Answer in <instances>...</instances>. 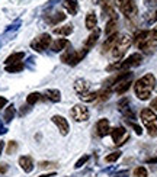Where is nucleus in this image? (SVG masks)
<instances>
[{
    "instance_id": "f257e3e1",
    "label": "nucleus",
    "mask_w": 157,
    "mask_h": 177,
    "mask_svg": "<svg viewBox=\"0 0 157 177\" xmlns=\"http://www.w3.org/2000/svg\"><path fill=\"white\" fill-rule=\"evenodd\" d=\"M154 87H156V77L151 73H149V74H144L135 81L134 93H135V96L140 100H149Z\"/></svg>"
},
{
    "instance_id": "f03ea898",
    "label": "nucleus",
    "mask_w": 157,
    "mask_h": 177,
    "mask_svg": "<svg viewBox=\"0 0 157 177\" xmlns=\"http://www.w3.org/2000/svg\"><path fill=\"white\" fill-rule=\"evenodd\" d=\"M141 61H143V55L135 52V54H131L128 58L124 60V61H118V63L108 65L106 70H108V71H125V70H128V68L140 65Z\"/></svg>"
},
{
    "instance_id": "7ed1b4c3",
    "label": "nucleus",
    "mask_w": 157,
    "mask_h": 177,
    "mask_svg": "<svg viewBox=\"0 0 157 177\" xmlns=\"http://www.w3.org/2000/svg\"><path fill=\"white\" fill-rule=\"evenodd\" d=\"M140 116L144 127L147 128V132H149L150 136H157V115L154 113V110L150 109V108L143 109Z\"/></svg>"
},
{
    "instance_id": "20e7f679",
    "label": "nucleus",
    "mask_w": 157,
    "mask_h": 177,
    "mask_svg": "<svg viewBox=\"0 0 157 177\" xmlns=\"http://www.w3.org/2000/svg\"><path fill=\"white\" fill-rule=\"evenodd\" d=\"M134 41L137 46L144 52H150L151 50H154V45H156V42L151 38V31H138L134 35Z\"/></svg>"
},
{
    "instance_id": "39448f33",
    "label": "nucleus",
    "mask_w": 157,
    "mask_h": 177,
    "mask_svg": "<svg viewBox=\"0 0 157 177\" xmlns=\"http://www.w3.org/2000/svg\"><path fill=\"white\" fill-rule=\"evenodd\" d=\"M131 44H132V38L130 36V35H127V34L119 35L116 44H115L114 48L110 50V54H112V57H114V58H116V60H121L124 57V54L128 51V48L131 46Z\"/></svg>"
},
{
    "instance_id": "423d86ee",
    "label": "nucleus",
    "mask_w": 157,
    "mask_h": 177,
    "mask_svg": "<svg viewBox=\"0 0 157 177\" xmlns=\"http://www.w3.org/2000/svg\"><path fill=\"white\" fill-rule=\"evenodd\" d=\"M86 54H87V51L85 50H80V51L66 50V52L61 55V61L64 64H68V65H77L86 57Z\"/></svg>"
},
{
    "instance_id": "0eeeda50",
    "label": "nucleus",
    "mask_w": 157,
    "mask_h": 177,
    "mask_svg": "<svg viewBox=\"0 0 157 177\" xmlns=\"http://www.w3.org/2000/svg\"><path fill=\"white\" fill-rule=\"evenodd\" d=\"M51 44H52L51 35L50 34H41L39 36H37V38L31 42V48L35 50L37 52H42V51L47 50L48 46H51Z\"/></svg>"
},
{
    "instance_id": "6e6552de",
    "label": "nucleus",
    "mask_w": 157,
    "mask_h": 177,
    "mask_svg": "<svg viewBox=\"0 0 157 177\" xmlns=\"http://www.w3.org/2000/svg\"><path fill=\"white\" fill-rule=\"evenodd\" d=\"M70 116L76 122H86L89 119L90 113H89V109L85 105H74L71 108V110H70Z\"/></svg>"
},
{
    "instance_id": "1a4fd4ad",
    "label": "nucleus",
    "mask_w": 157,
    "mask_h": 177,
    "mask_svg": "<svg viewBox=\"0 0 157 177\" xmlns=\"http://www.w3.org/2000/svg\"><path fill=\"white\" fill-rule=\"evenodd\" d=\"M110 136H112V141H114L115 145L119 147V145H122L125 141H128L130 134H128L127 129H125L124 127H116L110 131Z\"/></svg>"
},
{
    "instance_id": "9d476101",
    "label": "nucleus",
    "mask_w": 157,
    "mask_h": 177,
    "mask_svg": "<svg viewBox=\"0 0 157 177\" xmlns=\"http://www.w3.org/2000/svg\"><path fill=\"white\" fill-rule=\"evenodd\" d=\"M51 121L57 125V128H58V131L61 135H67L68 131H70V125H68L67 119L64 118V116H61V115H54L51 118Z\"/></svg>"
},
{
    "instance_id": "9b49d317",
    "label": "nucleus",
    "mask_w": 157,
    "mask_h": 177,
    "mask_svg": "<svg viewBox=\"0 0 157 177\" xmlns=\"http://www.w3.org/2000/svg\"><path fill=\"white\" fill-rule=\"evenodd\" d=\"M96 134L101 138H103V136L110 134V123L106 118H102L98 121V123H96Z\"/></svg>"
},
{
    "instance_id": "f8f14e48",
    "label": "nucleus",
    "mask_w": 157,
    "mask_h": 177,
    "mask_svg": "<svg viewBox=\"0 0 157 177\" xmlns=\"http://www.w3.org/2000/svg\"><path fill=\"white\" fill-rule=\"evenodd\" d=\"M99 36H101V31H99L98 28H96V29H95L93 32H92V34H90L89 36H87V39H86L85 42H83V50L89 52V51L95 46V44L98 42Z\"/></svg>"
},
{
    "instance_id": "ddd939ff",
    "label": "nucleus",
    "mask_w": 157,
    "mask_h": 177,
    "mask_svg": "<svg viewBox=\"0 0 157 177\" xmlns=\"http://www.w3.org/2000/svg\"><path fill=\"white\" fill-rule=\"evenodd\" d=\"M131 84H132V76L128 77V79H125V80H122V81H119L118 84H115L114 87L110 88V92H115L116 94H124V93L130 88V86Z\"/></svg>"
},
{
    "instance_id": "4468645a",
    "label": "nucleus",
    "mask_w": 157,
    "mask_h": 177,
    "mask_svg": "<svg viewBox=\"0 0 157 177\" xmlns=\"http://www.w3.org/2000/svg\"><path fill=\"white\" fill-rule=\"evenodd\" d=\"M19 165H21V169L25 171V173H31L32 170H34V160H32V157L29 155H22L19 158Z\"/></svg>"
},
{
    "instance_id": "2eb2a0df",
    "label": "nucleus",
    "mask_w": 157,
    "mask_h": 177,
    "mask_svg": "<svg viewBox=\"0 0 157 177\" xmlns=\"http://www.w3.org/2000/svg\"><path fill=\"white\" fill-rule=\"evenodd\" d=\"M99 3H101V7H102L105 15L110 16V19H116L114 6H112V0H99Z\"/></svg>"
},
{
    "instance_id": "dca6fc26",
    "label": "nucleus",
    "mask_w": 157,
    "mask_h": 177,
    "mask_svg": "<svg viewBox=\"0 0 157 177\" xmlns=\"http://www.w3.org/2000/svg\"><path fill=\"white\" fill-rule=\"evenodd\" d=\"M44 19L50 25H57V23H60V22H63L66 19V15L63 12H57V13H51V15H45Z\"/></svg>"
},
{
    "instance_id": "f3484780",
    "label": "nucleus",
    "mask_w": 157,
    "mask_h": 177,
    "mask_svg": "<svg viewBox=\"0 0 157 177\" xmlns=\"http://www.w3.org/2000/svg\"><path fill=\"white\" fill-rule=\"evenodd\" d=\"M44 97L50 102L58 103V102L61 100V93H60L58 88H48V90H45V93H44Z\"/></svg>"
},
{
    "instance_id": "a211bd4d",
    "label": "nucleus",
    "mask_w": 157,
    "mask_h": 177,
    "mask_svg": "<svg viewBox=\"0 0 157 177\" xmlns=\"http://www.w3.org/2000/svg\"><path fill=\"white\" fill-rule=\"evenodd\" d=\"M118 34H112L109 35L108 38H106V41L103 42L102 45V52H108V51H110L112 48H114V45L116 44V41H118Z\"/></svg>"
},
{
    "instance_id": "6ab92c4d",
    "label": "nucleus",
    "mask_w": 157,
    "mask_h": 177,
    "mask_svg": "<svg viewBox=\"0 0 157 177\" xmlns=\"http://www.w3.org/2000/svg\"><path fill=\"white\" fill-rule=\"evenodd\" d=\"M68 45H70V44H68L67 39H66V38H60V39H55L54 42L51 44V50L54 51V52H61V51L66 50Z\"/></svg>"
},
{
    "instance_id": "aec40b11",
    "label": "nucleus",
    "mask_w": 157,
    "mask_h": 177,
    "mask_svg": "<svg viewBox=\"0 0 157 177\" xmlns=\"http://www.w3.org/2000/svg\"><path fill=\"white\" fill-rule=\"evenodd\" d=\"M52 32H54V35H60V36H68L70 34H73V25L71 23H66L63 26L55 28Z\"/></svg>"
},
{
    "instance_id": "412c9836",
    "label": "nucleus",
    "mask_w": 157,
    "mask_h": 177,
    "mask_svg": "<svg viewBox=\"0 0 157 177\" xmlns=\"http://www.w3.org/2000/svg\"><path fill=\"white\" fill-rule=\"evenodd\" d=\"M63 6H64V9L67 10L68 15H76L77 10H79V3H77V0H64Z\"/></svg>"
},
{
    "instance_id": "4be33fe9",
    "label": "nucleus",
    "mask_w": 157,
    "mask_h": 177,
    "mask_svg": "<svg viewBox=\"0 0 157 177\" xmlns=\"http://www.w3.org/2000/svg\"><path fill=\"white\" fill-rule=\"evenodd\" d=\"M85 25L87 29H96V25H98V17H96V13L95 12H89L86 15V21Z\"/></svg>"
},
{
    "instance_id": "5701e85b",
    "label": "nucleus",
    "mask_w": 157,
    "mask_h": 177,
    "mask_svg": "<svg viewBox=\"0 0 157 177\" xmlns=\"http://www.w3.org/2000/svg\"><path fill=\"white\" fill-rule=\"evenodd\" d=\"M25 57V52H13L4 60V64L6 65H10V64H16V63H22V60Z\"/></svg>"
},
{
    "instance_id": "b1692460",
    "label": "nucleus",
    "mask_w": 157,
    "mask_h": 177,
    "mask_svg": "<svg viewBox=\"0 0 157 177\" xmlns=\"http://www.w3.org/2000/svg\"><path fill=\"white\" fill-rule=\"evenodd\" d=\"M89 86H90L89 81H86L85 79H79V80H76V83H74V90L80 94V93L89 92Z\"/></svg>"
},
{
    "instance_id": "393cba45",
    "label": "nucleus",
    "mask_w": 157,
    "mask_h": 177,
    "mask_svg": "<svg viewBox=\"0 0 157 177\" xmlns=\"http://www.w3.org/2000/svg\"><path fill=\"white\" fill-rule=\"evenodd\" d=\"M79 99L81 102H86V103H92V102L98 100V92H85L79 94Z\"/></svg>"
},
{
    "instance_id": "a878e982",
    "label": "nucleus",
    "mask_w": 157,
    "mask_h": 177,
    "mask_svg": "<svg viewBox=\"0 0 157 177\" xmlns=\"http://www.w3.org/2000/svg\"><path fill=\"white\" fill-rule=\"evenodd\" d=\"M44 99H45L44 94H41V93H38V92H34V93H31L29 96L26 97V105L32 106V105H35V103H38V102L44 100Z\"/></svg>"
},
{
    "instance_id": "bb28decb",
    "label": "nucleus",
    "mask_w": 157,
    "mask_h": 177,
    "mask_svg": "<svg viewBox=\"0 0 157 177\" xmlns=\"http://www.w3.org/2000/svg\"><path fill=\"white\" fill-rule=\"evenodd\" d=\"M15 115H16V109H15V106L13 105H9L7 108H6V110H4L3 113V119L4 122H12V119L15 118Z\"/></svg>"
},
{
    "instance_id": "cd10ccee",
    "label": "nucleus",
    "mask_w": 157,
    "mask_h": 177,
    "mask_svg": "<svg viewBox=\"0 0 157 177\" xmlns=\"http://www.w3.org/2000/svg\"><path fill=\"white\" fill-rule=\"evenodd\" d=\"M23 68H25L23 63H16V64H10V65H6V71H7V73H21Z\"/></svg>"
},
{
    "instance_id": "c85d7f7f",
    "label": "nucleus",
    "mask_w": 157,
    "mask_h": 177,
    "mask_svg": "<svg viewBox=\"0 0 157 177\" xmlns=\"http://www.w3.org/2000/svg\"><path fill=\"white\" fill-rule=\"evenodd\" d=\"M115 29H116V19H110L106 23V35L109 36V35L115 34Z\"/></svg>"
},
{
    "instance_id": "c756f323",
    "label": "nucleus",
    "mask_w": 157,
    "mask_h": 177,
    "mask_svg": "<svg viewBox=\"0 0 157 177\" xmlns=\"http://www.w3.org/2000/svg\"><path fill=\"white\" fill-rule=\"evenodd\" d=\"M121 154H122L121 151H114V152H110V154H108V155L105 157V161H106V163H115L116 160H119Z\"/></svg>"
},
{
    "instance_id": "7c9ffc66",
    "label": "nucleus",
    "mask_w": 157,
    "mask_h": 177,
    "mask_svg": "<svg viewBox=\"0 0 157 177\" xmlns=\"http://www.w3.org/2000/svg\"><path fill=\"white\" fill-rule=\"evenodd\" d=\"M134 177H147L149 176V171H147V169H145V167H143V165H141V167H137L135 170H134Z\"/></svg>"
},
{
    "instance_id": "2f4dec72",
    "label": "nucleus",
    "mask_w": 157,
    "mask_h": 177,
    "mask_svg": "<svg viewBox=\"0 0 157 177\" xmlns=\"http://www.w3.org/2000/svg\"><path fill=\"white\" fill-rule=\"evenodd\" d=\"M16 150H17V142H16V141H9V142H7V148H6V154L12 155L13 152H16Z\"/></svg>"
},
{
    "instance_id": "473e14b6",
    "label": "nucleus",
    "mask_w": 157,
    "mask_h": 177,
    "mask_svg": "<svg viewBox=\"0 0 157 177\" xmlns=\"http://www.w3.org/2000/svg\"><path fill=\"white\" fill-rule=\"evenodd\" d=\"M87 161H89V155H87V154H85V155H81L80 158L76 161V165H74V167H76V169H80V167H83V165H85Z\"/></svg>"
},
{
    "instance_id": "72a5a7b5",
    "label": "nucleus",
    "mask_w": 157,
    "mask_h": 177,
    "mask_svg": "<svg viewBox=\"0 0 157 177\" xmlns=\"http://www.w3.org/2000/svg\"><path fill=\"white\" fill-rule=\"evenodd\" d=\"M21 25H22V21H21V19H17L16 22H13L12 25H10V26H7V28H6V32H12V31H16V29H19V28H21Z\"/></svg>"
},
{
    "instance_id": "f704fd0d",
    "label": "nucleus",
    "mask_w": 157,
    "mask_h": 177,
    "mask_svg": "<svg viewBox=\"0 0 157 177\" xmlns=\"http://www.w3.org/2000/svg\"><path fill=\"white\" fill-rule=\"evenodd\" d=\"M128 125H130V127H131L132 129L135 131V134H137V135H141V134H143V129H141L140 125H137V123H134L132 121H128Z\"/></svg>"
},
{
    "instance_id": "c9c22d12",
    "label": "nucleus",
    "mask_w": 157,
    "mask_h": 177,
    "mask_svg": "<svg viewBox=\"0 0 157 177\" xmlns=\"http://www.w3.org/2000/svg\"><path fill=\"white\" fill-rule=\"evenodd\" d=\"M130 100H128L127 97H124V99H121V100L118 102V106H119V109L124 110V109H127V108H130Z\"/></svg>"
},
{
    "instance_id": "e433bc0d",
    "label": "nucleus",
    "mask_w": 157,
    "mask_h": 177,
    "mask_svg": "<svg viewBox=\"0 0 157 177\" xmlns=\"http://www.w3.org/2000/svg\"><path fill=\"white\" fill-rule=\"evenodd\" d=\"M54 163H51V161H41L39 163V167L41 169H51V167H54Z\"/></svg>"
},
{
    "instance_id": "4c0bfd02",
    "label": "nucleus",
    "mask_w": 157,
    "mask_h": 177,
    "mask_svg": "<svg viewBox=\"0 0 157 177\" xmlns=\"http://www.w3.org/2000/svg\"><path fill=\"white\" fill-rule=\"evenodd\" d=\"M128 2H131V0H114V3L116 4V7H118V9L124 7V6H125Z\"/></svg>"
},
{
    "instance_id": "58836bf2",
    "label": "nucleus",
    "mask_w": 157,
    "mask_h": 177,
    "mask_svg": "<svg viewBox=\"0 0 157 177\" xmlns=\"http://www.w3.org/2000/svg\"><path fill=\"white\" fill-rule=\"evenodd\" d=\"M144 4L147 6V7H156L157 0H144Z\"/></svg>"
},
{
    "instance_id": "ea45409f",
    "label": "nucleus",
    "mask_w": 157,
    "mask_h": 177,
    "mask_svg": "<svg viewBox=\"0 0 157 177\" xmlns=\"http://www.w3.org/2000/svg\"><path fill=\"white\" fill-rule=\"evenodd\" d=\"M31 110V108H29V105H23L22 106V109H21V116H23V115H26L28 112Z\"/></svg>"
},
{
    "instance_id": "a19ab883",
    "label": "nucleus",
    "mask_w": 157,
    "mask_h": 177,
    "mask_svg": "<svg viewBox=\"0 0 157 177\" xmlns=\"http://www.w3.org/2000/svg\"><path fill=\"white\" fill-rule=\"evenodd\" d=\"M7 164L6 163H0V173L2 174H4V173H7Z\"/></svg>"
},
{
    "instance_id": "79ce46f5",
    "label": "nucleus",
    "mask_w": 157,
    "mask_h": 177,
    "mask_svg": "<svg viewBox=\"0 0 157 177\" xmlns=\"http://www.w3.org/2000/svg\"><path fill=\"white\" fill-rule=\"evenodd\" d=\"M6 105H7V99L3 96H0V109H3Z\"/></svg>"
},
{
    "instance_id": "37998d69",
    "label": "nucleus",
    "mask_w": 157,
    "mask_h": 177,
    "mask_svg": "<svg viewBox=\"0 0 157 177\" xmlns=\"http://www.w3.org/2000/svg\"><path fill=\"white\" fill-rule=\"evenodd\" d=\"M151 38L154 42H157V26H154V29L151 31Z\"/></svg>"
},
{
    "instance_id": "c03bdc74",
    "label": "nucleus",
    "mask_w": 157,
    "mask_h": 177,
    "mask_svg": "<svg viewBox=\"0 0 157 177\" xmlns=\"http://www.w3.org/2000/svg\"><path fill=\"white\" fill-rule=\"evenodd\" d=\"M6 132H7V128L3 127V125H2V122H0V134L3 135V134H6Z\"/></svg>"
},
{
    "instance_id": "a18cd8bd",
    "label": "nucleus",
    "mask_w": 157,
    "mask_h": 177,
    "mask_svg": "<svg viewBox=\"0 0 157 177\" xmlns=\"http://www.w3.org/2000/svg\"><path fill=\"white\" fill-rule=\"evenodd\" d=\"M151 109H156L157 110V97L154 99V100H151V106H150Z\"/></svg>"
},
{
    "instance_id": "49530a36",
    "label": "nucleus",
    "mask_w": 157,
    "mask_h": 177,
    "mask_svg": "<svg viewBox=\"0 0 157 177\" xmlns=\"http://www.w3.org/2000/svg\"><path fill=\"white\" fill-rule=\"evenodd\" d=\"M3 148H4V142H3V141H0V155H2V151H3Z\"/></svg>"
},
{
    "instance_id": "de8ad7c7",
    "label": "nucleus",
    "mask_w": 157,
    "mask_h": 177,
    "mask_svg": "<svg viewBox=\"0 0 157 177\" xmlns=\"http://www.w3.org/2000/svg\"><path fill=\"white\" fill-rule=\"evenodd\" d=\"M147 163H157V157H154V158H149Z\"/></svg>"
},
{
    "instance_id": "09e8293b",
    "label": "nucleus",
    "mask_w": 157,
    "mask_h": 177,
    "mask_svg": "<svg viewBox=\"0 0 157 177\" xmlns=\"http://www.w3.org/2000/svg\"><path fill=\"white\" fill-rule=\"evenodd\" d=\"M55 176V173H48V174H42V176H39V177H52Z\"/></svg>"
},
{
    "instance_id": "8fccbe9b",
    "label": "nucleus",
    "mask_w": 157,
    "mask_h": 177,
    "mask_svg": "<svg viewBox=\"0 0 157 177\" xmlns=\"http://www.w3.org/2000/svg\"><path fill=\"white\" fill-rule=\"evenodd\" d=\"M153 21H157V10H156V13H154V17H153Z\"/></svg>"
},
{
    "instance_id": "3c124183",
    "label": "nucleus",
    "mask_w": 157,
    "mask_h": 177,
    "mask_svg": "<svg viewBox=\"0 0 157 177\" xmlns=\"http://www.w3.org/2000/svg\"><path fill=\"white\" fill-rule=\"evenodd\" d=\"M0 46H2V41H0Z\"/></svg>"
}]
</instances>
